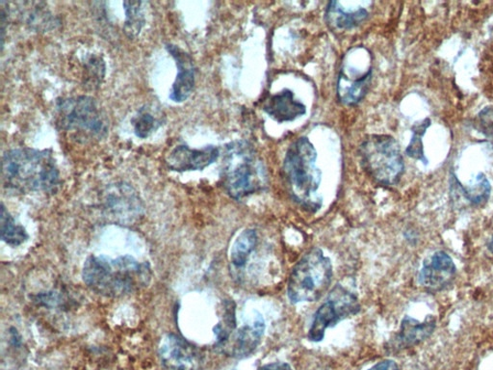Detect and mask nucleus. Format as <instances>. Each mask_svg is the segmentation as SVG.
<instances>
[{
  "label": "nucleus",
  "instance_id": "f257e3e1",
  "mask_svg": "<svg viewBox=\"0 0 493 370\" xmlns=\"http://www.w3.org/2000/svg\"><path fill=\"white\" fill-rule=\"evenodd\" d=\"M3 178L6 188L19 192H53L60 173L51 150L18 148L3 158Z\"/></svg>",
  "mask_w": 493,
  "mask_h": 370
},
{
  "label": "nucleus",
  "instance_id": "f03ea898",
  "mask_svg": "<svg viewBox=\"0 0 493 370\" xmlns=\"http://www.w3.org/2000/svg\"><path fill=\"white\" fill-rule=\"evenodd\" d=\"M82 277L85 284L98 295L119 297L147 286L150 268L128 255L115 259L91 256L85 261Z\"/></svg>",
  "mask_w": 493,
  "mask_h": 370
},
{
  "label": "nucleus",
  "instance_id": "7ed1b4c3",
  "mask_svg": "<svg viewBox=\"0 0 493 370\" xmlns=\"http://www.w3.org/2000/svg\"><path fill=\"white\" fill-rule=\"evenodd\" d=\"M317 151L306 137L295 141L283 161L284 176L293 199L312 212L320 211L323 199L319 193L322 173L316 167Z\"/></svg>",
  "mask_w": 493,
  "mask_h": 370
},
{
  "label": "nucleus",
  "instance_id": "20e7f679",
  "mask_svg": "<svg viewBox=\"0 0 493 370\" xmlns=\"http://www.w3.org/2000/svg\"><path fill=\"white\" fill-rule=\"evenodd\" d=\"M223 184L227 194L238 201L266 188V168L247 141L237 140L226 146Z\"/></svg>",
  "mask_w": 493,
  "mask_h": 370
},
{
  "label": "nucleus",
  "instance_id": "39448f33",
  "mask_svg": "<svg viewBox=\"0 0 493 370\" xmlns=\"http://www.w3.org/2000/svg\"><path fill=\"white\" fill-rule=\"evenodd\" d=\"M334 272L330 258L320 248L306 252L292 268L288 282L291 303L316 302L332 285Z\"/></svg>",
  "mask_w": 493,
  "mask_h": 370
},
{
  "label": "nucleus",
  "instance_id": "423d86ee",
  "mask_svg": "<svg viewBox=\"0 0 493 370\" xmlns=\"http://www.w3.org/2000/svg\"><path fill=\"white\" fill-rule=\"evenodd\" d=\"M365 171L376 182L392 187L401 180L404 165L399 144L392 136L370 135L358 149Z\"/></svg>",
  "mask_w": 493,
  "mask_h": 370
},
{
  "label": "nucleus",
  "instance_id": "0eeeda50",
  "mask_svg": "<svg viewBox=\"0 0 493 370\" xmlns=\"http://www.w3.org/2000/svg\"><path fill=\"white\" fill-rule=\"evenodd\" d=\"M59 125L68 132H80L98 139L108 133V121L100 104L89 96L67 97L58 102Z\"/></svg>",
  "mask_w": 493,
  "mask_h": 370
},
{
  "label": "nucleus",
  "instance_id": "6e6552de",
  "mask_svg": "<svg viewBox=\"0 0 493 370\" xmlns=\"http://www.w3.org/2000/svg\"><path fill=\"white\" fill-rule=\"evenodd\" d=\"M359 311L360 304L356 293L342 285L335 286L314 314L308 335L309 340L313 343L322 342L327 329L335 328L339 322L358 314Z\"/></svg>",
  "mask_w": 493,
  "mask_h": 370
},
{
  "label": "nucleus",
  "instance_id": "1a4fd4ad",
  "mask_svg": "<svg viewBox=\"0 0 493 370\" xmlns=\"http://www.w3.org/2000/svg\"><path fill=\"white\" fill-rule=\"evenodd\" d=\"M456 272L453 258L444 251H437L424 260L419 281L427 290L442 291L452 284Z\"/></svg>",
  "mask_w": 493,
  "mask_h": 370
},
{
  "label": "nucleus",
  "instance_id": "9d476101",
  "mask_svg": "<svg viewBox=\"0 0 493 370\" xmlns=\"http://www.w3.org/2000/svg\"><path fill=\"white\" fill-rule=\"evenodd\" d=\"M105 211L116 221L133 222L142 212L139 196L130 185L116 183L109 188L104 197Z\"/></svg>",
  "mask_w": 493,
  "mask_h": 370
},
{
  "label": "nucleus",
  "instance_id": "9b49d317",
  "mask_svg": "<svg viewBox=\"0 0 493 370\" xmlns=\"http://www.w3.org/2000/svg\"><path fill=\"white\" fill-rule=\"evenodd\" d=\"M162 365L168 370H194L200 362L196 348L182 337L169 334L159 345Z\"/></svg>",
  "mask_w": 493,
  "mask_h": 370
},
{
  "label": "nucleus",
  "instance_id": "f8f14e48",
  "mask_svg": "<svg viewBox=\"0 0 493 370\" xmlns=\"http://www.w3.org/2000/svg\"><path fill=\"white\" fill-rule=\"evenodd\" d=\"M219 156L220 150L215 146L191 149L186 145H179L170 151L166 163L174 172L202 171L213 165Z\"/></svg>",
  "mask_w": 493,
  "mask_h": 370
},
{
  "label": "nucleus",
  "instance_id": "ddd939ff",
  "mask_svg": "<svg viewBox=\"0 0 493 370\" xmlns=\"http://www.w3.org/2000/svg\"><path fill=\"white\" fill-rule=\"evenodd\" d=\"M166 50L177 65L178 74L170 91V100L181 104L191 96L196 83V67L189 52L179 46L168 43Z\"/></svg>",
  "mask_w": 493,
  "mask_h": 370
},
{
  "label": "nucleus",
  "instance_id": "4468645a",
  "mask_svg": "<svg viewBox=\"0 0 493 370\" xmlns=\"http://www.w3.org/2000/svg\"><path fill=\"white\" fill-rule=\"evenodd\" d=\"M265 331V320L258 313L254 321L235 331L220 351L229 357L247 358L257 351Z\"/></svg>",
  "mask_w": 493,
  "mask_h": 370
},
{
  "label": "nucleus",
  "instance_id": "2eb2a0df",
  "mask_svg": "<svg viewBox=\"0 0 493 370\" xmlns=\"http://www.w3.org/2000/svg\"><path fill=\"white\" fill-rule=\"evenodd\" d=\"M372 79V69L363 73L344 64L337 81L338 101L345 105H355L367 94Z\"/></svg>",
  "mask_w": 493,
  "mask_h": 370
},
{
  "label": "nucleus",
  "instance_id": "dca6fc26",
  "mask_svg": "<svg viewBox=\"0 0 493 370\" xmlns=\"http://www.w3.org/2000/svg\"><path fill=\"white\" fill-rule=\"evenodd\" d=\"M435 325V319L431 315L422 322L411 317L404 318L402 320L400 330L389 343L390 350L400 351L420 344L433 335Z\"/></svg>",
  "mask_w": 493,
  "mask_h": 370
},
{
  "label": "nucleus",
  "instance_id": "f3484780",
  "mask_svg": "<svg viewBox=\"0 0 493 370\" xmlns=\"http://www.w3.org/2000/svg\"><path fill=\"white\" fill-rule=\"evenodd\" d=\"M263 110L280 124L292 122L306 112L305 105L296 101L293 92L289 89H284L268 97Z\"/></svg>",
  "mask_w": 493,
  "mask_h": 370
},
{
  "label": "nucleus",
  "instance_id": "a211bd4d",
  "mask_svg": "<svg viewBox=\"0 0 493 370\" xmlns=\"http://www.w3.org/2000/svg\"><path fill=\"white\" fill-rule=\"evenodd\" d=\"M368 15V11L364 6L350 10L339 2H331L326 11L327 23L338 29H352L358 27Z\"/></svg>",
  "mask_w": 493,
  "mask_h": 370
},
{
  "label": "nucleus",
  "instance_id": "6ab92c4d",
  "mask_svg": "<svg viewBox=\"0 0 493 370\" xmlns=\"http://www.w3.org/2000/svg\"><path fill=\"white\" fill-rule=\"evenodd\" d=\"M258 244V235L253 228L241 233L235 239L231 250V263L235 268L244 267Z\"/></svg>",
  "mask_w": 493,
  "mask_h": 370
},
{
  "label": "nucleus",
  "instance_id": "aec40b11",
  "mask_svg": "<svg viewBox=\"0 0 493 370\" xmlns=\"http://www.w3.org/2000/svg\"><path fill=\"white\" fill-rule=\"evenodd\" d=\"M0 233H2L3 241L14 247L25 243L28 239L26 228L16 223L4 204H2V213H0Z\"/></svg>",
  "mask_w": 493,
  "mask_h": 370
},
{
  "label": "nucleus",
  "instance_id": "412c9836",
  "mask_svg": "<svg viewBox=\"0 0 493 370\" xmlns=\"http://www.w3.org/2000/svg\"><path fill=\"white\" fill-rule=\"evenodd\" d=\"M213 331L216 335V346L220 350L236 331V304L233 300L224 302L221 320Z\"/></svg>",
  "mask_w": 493,
  "mask_h": 370
},
{
  "label": "nucleus",
  "instance_id": "4be33fe9",
  "mask_svg": "<svg viewBox=\"0 0 493 370\" xmlns=\"http://www.w3.org/2000/svg\"><path fill=\"white\" fill-rule=\"evenodd\" d=\"M144 4L142 2L123 3L126 15L124 31L129 39L137 38L146 25Z\"/></svg>",
  "mask_w": 493,
  "mask_h": 370
},
{
  "label": "nucleus",
  "instance_id": "5701e85b",
  "mask_svg": "<svg viewBox=\"0 0 493 370\" xmlns=\"http://www.w3.org/2000/svg\"><path fill=\"white\" fill-rule=\"evenodd\" d=\"M459 189H461L466 199L475 205L487 203L490 197L491 185L483 173H479L475 181L468 187H463L459 184Z\"/></svg>",
  "mask_w": 493,
  "mask_h": 370
},
{
  "label": "nucleus",
  "instance_id": "b1692460",
  "mask_svg": "<svg viewBox=\"0 0 493 370\" xmlns=\"http://www.w3.org/2000/svg\"><path fill=\"white\" fill-rule=\"evenodd\" d=\"M131 123H133L135 135L138 138L146 139L161 127L162 119L153 115L150 108L145 106L141 108Z\"/></svg>",
  "mask_w": 493,
  "mask_h": 370
},
{
  "label": "nucleus",
  "instance_id": "393cba45",
  "mask_svg": "<svg viewBox=\"0 0 493 370\" xmlns=\"http://www.w3.org/2000/svg\"><path fill=\"white\" fill-rule=\"evenodd\" d=\"M431 126V119L427 118L422 119L420 123H415L412 127V137L411 143L406 150V154L416 160H420L425 165L428 160L426 159L424 154V146L422 137L426 134V130Z\"/></svg>",
  "mask_w": 493,
  "mask_h": 370
},
{
  "label": "nucleus",
  "instance_id": "a878e982",
  "mask_svg": "<svg viewBox=\"0 0 493 370\" xmlns=\"http://www.w3.org/2000/svg\"><path fill=\"white\" fill-rule=\"evenodd\" d=\"M476 125L479 132L493 143V105L478 114Z\"/></svg>",
  "mask_w": 493,
  "mask_h": 370
},
{
  "label": "nucleus",
  "instance_id": "bb28decb",
  "mask_svg": "<svg viewBox=\"0 0 493 370\" xmlns=\"http://www.w3.org/2000/svg\"><path fill=\"white\" fill-rule=\"evenodd\" d=\"M368 370H400L398 365L392 360H385L372 366Z\"/></svg>",
  "mask_w": 493,
  "mask_h": 370
},
{
  "label": "nucleus",
  "instance_id": "cd10ccee",
  "mask_svg": "<svg viewBox=\"0 0 493 370\" xmlns=\"http://www.w3.org/2000/svg\"><path fill=\"white\" fill-rule=\"evenodd\" d=\"M258 370H292V368L287 363H271L262 366Z\"/></svg>",
  "mask_w": 493,
  "mask_h": 370
},
{
  "label": "nucleus",
  "instance_id": "c85d7f7f",
  "mask_svg": "<svg viewBox=\"0 0 493 370\" xmlns=\"http://www.w3.org/2000/svg\"><path fill=\"white\" fill-rule=\"evenodd\" d=\"M488 249H489V251L493 254V235H492V236L489 239V242L488 243Z\"/></svg>",
  "mask_w": 493,
  "mask_h": 370
}]
</instances>
